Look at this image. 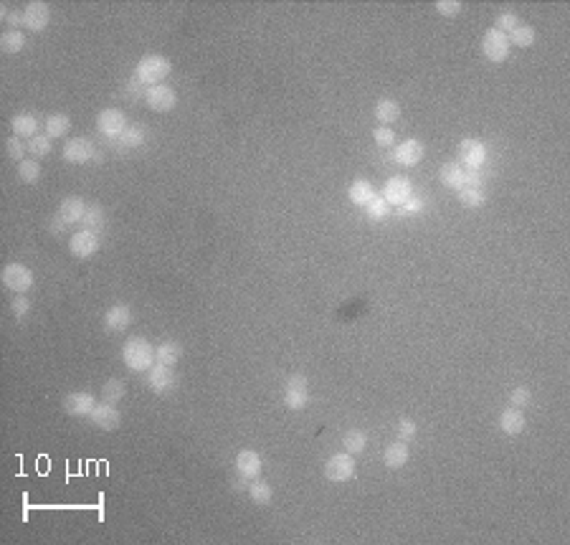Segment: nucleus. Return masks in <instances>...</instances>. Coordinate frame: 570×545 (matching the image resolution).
Wrapping results in <instances>:
<instances>
[{"mask_svg": "<svg viewBox=\"0 0 570 545\" xmlns=\"http://www.w3.org/2000/svg\"><path fill=\"white\" fill-rule=\"evenodd\" d=\"M84 229L89 231H97V233H102L107 226V213L102 206H97V203H89L86 206V213H84V221H82Z\"/></svg>", "mask_w": 570, "mask_h": 545, "instance_id": "nucleus-29", "label": "nucleus"}, {"mask_svg": "<svg viewBox=\"0 0 570 545\" xmlns=\"http://www.w3.org/2000/svg\"><path fill=\"white\" fill-rule=\"evenodd\" d=\"M89 421L97 429H102V431H117L119 424H122V413H119V408L114 404L102 401V404L94 406V411L89 413Z\"/></svg>", "mask_w": 570, "mask_h": 545, "instance_id": "nucleus-14", "label": "nucleus"}, {"mask_svg": "<svg viewBox=\"0 0 570 545\" xmlns=\"http://www.w3.org/2000/svg\"><path fill=\"white\" fill-rule=\"evenodd\" d=\"M373 140H376L378 147H383V150H388V147L396 145V132L390 130V127L380 125L378 130H373Z\"/></svg>", "mask_w": 570, "mask_h": 545, "instance_id": "nucleus-43", "label": "nucleus"}, {"mask_svg": "<svg viewBox=\"0 0 570 545\" xmlns=\"http://www.w3.org/2000/svg\"><path fill=\"white\" fill-rule=\"evenodd\" d=\"M393 160L401 165V168H416L418 162L424 160V142L421 140H403L401 145L393 147Z\"/></svg>", "mask_w": 570, "mask_h": 545, "instance_id": "nucleus-15", "label": "nucleus"}, {"mask_svg": "<svg viewBox=\"0 0 570 545\" xmlns=\"http://www.w3.org/2000/svg\"><path fill=\"white\" fill-rule=\"evenodd\" d=\"M170 71H173L170 59L162 56V54H147V56H142L137 61L134 77H137L145 86H157V84H165V79L170 77Z\"/></svg>", "mask_w": 570, "mask_h": 545, "instance_id": "nucleus-2", "label": "nucleus"}, {"mask_svg": "<svg viewBox=\"0 0 570 545\" xmlns=\"http://www.w3.org/2000/svg\"><path fill=\"white\" fill-rule=\"evenodd\" d=\"M408 459H410V452H408V444H406V441H393V444H388L385 454H383V461H385V467L388 469L406 467Z\"/></svg>", "mask_w": 570, "mask_h": 545, "instance_id": "nucleus-26", "label": "nucleus"}, {"mask_svg": "<svg viewBox=\"0 0 570 545\" xmlns=\"http://www.w3.org/2000/svg\"><path fill=\"white\" fill-rule=\"evenodd\" d=\"M509 38V46H517V49H530L532 43H535V29H530V26H517L512 33H507Z\"/></svg>", "mask_w": 570, "mask_h": 545, "instance_id": "nucleus-37", "label": "nucleus"}, {"mask_svg": "<svg viewBox=\"0 0 570 545\" xmlns=\"http://www.w3.org/2000/svg\"><path fill=\"white\" fill-rule=\"evenodd\" d=\"M466 173H469V170H466L461 162H444V165L438 168V181H441L444 188L459 193L461 188H466Z\"/></svg>", "mask_w": 570, "mask_h": 545, "instance_id": "nucleus-20", "label": "nucleus"}, {"mask_svg": "<svg viewBox=\"0 0 570 545\" xmlns=\"http://www.w3.org/2000/svg\"><path fill=\"white\" fill-rule=\"evenodd\" d=\"M264 469V459L254 449H241L236 454V472L241 479H256Z\"/></svg>", "mask_w": 570, "mask_h": 545, "instance_id": "nucleus-19", "label": "nucleus"}, {"mask_svg": "<svg viewBox=\"0 0 570 545\" xmlns=\"http://www.w3.org/2000/svg\"><path fill=\"white\" fill-rule=\"evenodd\" d=\"M63 160L74 162V165H82V162H89L97 158V147L89 137H71L66 145H63Z\"/></svg>", "mask_w": 570, "mask_h": 545, "instance_id": "nucleus-13", "label": "nucleus"}, {"mask_svg": "<svg viewBox=\"0 0 570 545\" xmlns=\"http://www.w3.org/2000/svg\"><path fill=\"white\" fill-rule=\"evenodd\" d=\"M348 198L353 206H360V208H365L373 198H376V188H373V183L365 181V178H357V181L350 183L348 188Z\"/></svg>", "mask_w": 570, "mask_h": 545, "instance_id": "nucleus-23", "label": "nucleus"}, {"mask_svg": "<svg viewBox=\"0 0 570 545\" xmlns=\"http://www.w3.org/2000/svg\"><path fill=\"white\" fill-rule=\"evenodd\" d=\"M433 8H436V13L444 15V18H456V15L461 13V8H464V6H461L459 0H438Z\"/></svg>", "mask_w": 570, "mask_h": 545, "instance_id": "nucleus-45", "label": "nucleus"}, {"mask_svg": "<svg viewBox=\"0 0 570 545\" xmlns=\"http://www.w3.org/2000/svg\"><path fill=\"white\" fill-rule=\"evenodd\" d=\"M0 279H3V287L15 294H26L33 287V272L26 264H18V261H10V264L3 266Z\"/></svg>", "mask_w": 570, "mask_h": 545, "instance_id": "nucleus-4", "label": "nucleus"}, {"mask_svg": "<svg viewBox=\"0 0 570 545\" xmlns=\"http://www.w3.org/2000/svg\"><path fill=\"white\" fill-rule=\"evenodd\" d=\"M183 355V345L178 340H165L155 348V363H162V365H170L173 368Z\"/></svg>", "mask_w": 570, "mask_h": 545, "instance_id": "nucleus-27", "label": "nucleus"}, {"mask_svg": "<svg viewBox=\"0 0 570 545\" xmlns=\"http://www.w3.org/2000/svg\"><path fill=\"white\" fill-rule=\"evenodd\" d=\"M416 433H418V427H416V421H413V419H401V421H398V427H396L398 441L410 444V441L416 439Z\"/></svg>", "mask_w": 570, "mask_h": 545, "instance_id": "nucleus-41", "label": "nucleus"}, {"mask_svg": "<svg viewBox=\"0 0 570 545\" xmlns=\"http://www.w3.org/2000/svg\"><path fill=\"white\" fill-rule=\"evenodd\" d=\"M99 246H102V238H99L97 231L89 229H79L69 238V252L77 259H91L99 252Z\"/></svg>", "mask_w": 570, "mask_h": 545, "instance_id": "nucleus-7", "label": "nucleus"}, {"mask_svg": "<svg viewBox=\"0 0 570 545\" xmlns=\"http://www.w3.org/2000/svg\"><path fill=\"white\" fill-rule=\"evenodd\" d=\"M10 127H13L15 137H23V140H33L38 135V119L31 112H21L10 119Z\"/></svg>", "mask_w": 570, "mask_h": 545, "instance_id": "nucleus-25", "label": "nucleus"}, {"mask_svg": "<svg viewBox=\"0 0 570 545\" xmlns=\"http://www.w3.org/2000/svg\"><path fill=\"white\" fill-rule=\"evenodd\" d=\"M376 117L380 125L390 127L398 117H401V105H398L396 99H380V102L376 105Z\"/></svg>", "mask_w": 570, "mask_h": 545, "instance_id": "nucleus-30", "label": "nucleus"}, {"mask_svg": "<svg viewBox=\"0 0 570 545\" xmlns=\"http://www.w3.org/2000/svg\"><path fill=\"white\" fill-rule=\"evenodd\" d=\"M63 411L69 413V416H77V419H82V416H89L91 411H94V406H97V399L91 396L89 391H71L63 396Z\"/></svg>", "mask_w": 570, "mask_h": 545, "instance_id": "nucleus-17", "label": "nucleus"}, {"mask_svg": "<svg viewBox=\"0 0 570 545\" xmlns=\"http://www.w3.org/2000/svg\"><path fill=\"white\" fill-rule=\"evenodd\" d=\"M28 153L33 155L36 160L49 158V155L54 153V140H51L49 135H36L33 140H28Z\"/></svg>", "mask_w": 570, "mask_h": 545, "instance_id": "nucleus-36", "label": "nucleus"}, {"mask_svg": "<svg viewBox=\"0 0 570 545\" xmlns=\"http://www.w3.org/2000/svg\"><path fill=\"white\" fill-rule=\"evenodd\" d=\"M482 51L492 63H504L509 59V38L497 29H489L482 38Z\"/></svg>", "mask_w": 570, "mask_h": 545, "instance_id": "nucleus-6", "label": "nucleus"}, {"mask_svg": "<svg viewBox=\"0 0 570 545\" xmlns=\"http://www.w3.org/2000/svg\"><path fill=\"white\" fill-rule=\"evenodd\" d=\"M43 130H46V135H49L51 140H56V137H63V135L71 130L69 114H63V112L49 114V117H46V122H43Z\"/></svg>", "mask_w": 570, "mask_h": 545, "instance_id": "nucleus-28", "label": "nucleus"}, {"mask_svg": "<svg viewBox=\"0 0 570 545\" xmlns=\"http://www.w3.org/2000/svg\"><path fill=\"white\" fill-rule=\"evenodd\" d=\"M18 178H21V183H28V185L38 183V178H41V165H38V160H36V158H26L23 162H18Z\"/></svg>", "mask_w": 570, "mask_h": 545, "instance_id": "nucleus-38", "label": "nucleus"}, {"mask_svg": "<svg viewBox=\"0 0 570 545\" xmlns=\"http://www.w3.org/2000/svg\"><path fill=\"white\" fill-rule=\"evenodd\" d=\"M23 46H26V33H23V31L8 29L6 33L0 36V49H3V54H18V51H23Z\"/></svg>", "mask_w": 570, "mask_h": 545, "instance_id": "nucleus-33", "label": "nucleus"}, {"mask_svg": "<svg viewBox=\"0 0 570 545\" xmlns=\"http://www.w3.org/2000/svg\"><path fill=\"white\" fill-rule=\"evenodd\" d=\"M309 401H312V396H309L307 376L292 373L284 383V406L289 411H305L307 406H309Z\"/></svg>", "mask_w": 570, "mask_h": 545, "instance_id": "nucleus-3", "label": "nucleus"}, {"mask_svg": "<svg viewBox=\"0 0 570 545\" xmlns=\"http://www.w3.org/2000/svg\"><path fill=\"white\" fill-rule=\"evenodd\" d=\"M6 150H8V158L15 162H23L26 160V153H28V145L23 142V137H8L6 140Z\"/></svg>", "mask_w": 570, "mask_h": 545, "instance_id": "nucleus-40", "label": "nucleus"}, {"mask_svg": "<svg viewBox=\"0 0 570 545\" xmlns=\"http://www.w3.org/2000/svg\"><path fill=\"white\" fill-rule=\"evenodd\" d=\"M21 13H23V29L33 31V33L46 31V26H49V21H51L49 3H41V0H31Z\"/></svg>", "mask_w": 570, "mask_h": 545, "instance_id": "nucleus-11", "label": "nucleus"}, {"mask_svg": "<svg viewBox=\"0 0 570 545\" xmlns=\"http://www.w3.org/2000/svg\"><path fill=\"white\" fill-rule=\"evenodd\" d=\"M530 401H532V393L525 385H517L509 391V406H515V408H525V406H530Z\"/></svg>", "mask_w": 570, "mask_h": 545, "instance_id": "nucleus-44", "label": "nucleus"}, {"mask_svg": "<svg viewBox=\"0 0 570 545\" xmlns=\"http://www.w3.org/2000/svg\"><path fill=\"white\" fill-rule=\"evenodd\" d=\"M390 208H393V206H390V203L385 201V198H383V196H376L373 201L368 203V206H365V213H368L370 221H383V218H388V216H390Z\"/></svg>", "mask_w": 570, "mask_h": 545, "instance_id": "nucleus-39", "label": "nucleus"}, {"mask_svg": "<svg viewBox=\"0 0 570 545\" xmlns=\"http://www.w3.org/2000/svg\"><path fill=\"white\" fill-rule=\"evenodd\" d=\"M145 105L150 107L153 112H173L175 105H178V94H175L173 86H167V84L147 86Z\"/></svg>", "mask_w": 570, "mask_h": 545, "instance_id": "nucleus-9", "label": "nucleus"}, {"mask_svg": "<svg viewBox=\"0 0 570 545\" xmlns=\"http://www.w3.org/2000/svg\"><path fill=\"white\" fill-rule=\"evenodd\" d=\"M342 447H345V452L353 456L362 454L365 447H368V436H365V431H360V429H350V431L342 436Z\"/></svg>", "mask_w": 570, "mask_h": 545, "instance_id": "nucleus-31", "label": "nucleus"}, {"mask_svg": "<svg viewBox=\"0 0 570 545\" xmlns=\"http://www.w3.org/2000/svg\"><path fill=\"white\" fill-rule=\"evenodd\" d=\"M125 393H127V385L125 381H119V378H109V381H105V385H102V401H107V404L117 406L119 401L125 399Z\"/></svg>", "mask_w": 570, "mask_h": 545, "instance_id": "nucleus-32", "label": "nucleus"}, {"mask_svg": "<svg viewBox=\"0 0 570 545\" xmlns=\"http://www.w3.org/2000/svg\"><path fill=\"white\" fill-rule=\"evenodd\" d=\"M97 130L102 137H107V140H117L119 135L127 130V117L122 109H105V112H99L97 117Z\"/></svg>", "mask_w": 570, "mask_h": 545, "instance_id": "nucleus-12", "label": "nucleus"}, {"mask_svg": "<svg viewBox=\"0 0 570 545\" xmlns=\"http://www.w3.org/2000/svg\"><path fill=\"white\" fill-rule=\"evenodd\" d=\"M0 15L8 21V26H10V31H18V26H23V13H10L8 8H3L0 10Z\"/></svg>", "mask_w": 570, "mask_h": 545, "instance_id": "nucleus-49", "label": "nucleus"}, {"mask_svg": "<svg viewBox=\"0 0 570 545\" xmlns=\"http://www.w3.org/2000/svg\"><path fill=\"white\" fill-rule=\"evenodd\" d=\"M459 162L466 170H482L487 162V145L482 140H472L466 137L459 145Z\"/></svg>", "mask_w": 570, "mask_h": 545, "instance_id": "nucleus-10", "label": "nucleus"}, {"mask_svg": "<svg viewBox=\"0 0 570 545\" xmlns=\"http://www.w3.org/2000/svg\"><path fill=\"white\" fill-rule=\"evenodd\" d=\"M10 309H13L15 320H26L28 312H31V302H28L26 294H15L13 302H10Z\"/></svg>", "mask_w": 570, "mask_h": 545, "instance_id": "nucleus-46", "label": "nucleus"}, {"mask_svg": "<svg viewBox=\"0 0 570 545\" xmlns=\"http://www.w3.org/2000/svg\"><path fill=\"white\" fill-rule=\"evenodd\" d=\"M325 477L330 482H348L355 477V459L348 452L332 454L325 464Z\"/></svg>", "mask_w": 570, "mask_h": 545, "instance_id": "nucleus-8", "label": "nucleus"}, {"mask_svg": "<svg viewBox=\"0 0 570 545\" xmlns=\"http://www.w3.org/2000/svg\"><path fill=\"white\" fill-rule=\"evenodd\" d=\"M459 203L469 210L482 208V206L487 203V193H484V188H461L459 190Z\"/></svg>", "mask_w": 570, "mask_h": 545, "instance_id": "nucleus-35", "label": "nucleus"}, {"mask_svg": "<svg viewBox=\"0 0 570 545\" xmlns=\"http://www.w3.org/2000/svg\"><path fill=\"white\" fill-rule=\"evenodd\" d=\"M145 383L147 388L153 393H157V396H167V393L175 388V383H178V376H175V371L170 365L155 363L153 368L145 373Z\"/></svg>", "mask_w": 570, "mask_h": 545, "instance_id": "nucleus-5", "label": "nucleus"}, {"mask_svg": "<svg viewBox=\"0 0 570 545\" xmlns=\"http://www.w3.org/2000/svg\"><path fill=\"white\" fill-rule=\"evenodd\" d=\"M413 196V185H410L408 178H403V175H393V178H388L385 181V185H383V198L390 203V206H401V203H406L408 198Z\"/></svg>", "mask_w": 570, "mask_h": 545, "instance_id": "nucleus-18", "label": "nucleus"}, {"mask_svg": "<svg viewBox=\"0 0 570 545\" xmlns=\"http://www.w3.org/2000/svg\"><path fill=\"white\" fill-rule=\"evenodd\" d=\"M525 427H527V419H525V413H522V408H515V406H507V408L502 411V416H500V429H502V433H507V436H517V433L525 431Z\"/></svg>", "mask_w": 570, "mask_h": 545, "instance_id": "nucleus-22", "label": "nucleus"}, {"mask_svg": "<svg viewBox=\"0 0 570 545\" xmlns=\"http://www.w3.org/2000/svg\"><path fill=\"white\" fill-rule=\"evenodd\" d=\"M122 363L134 373H147L155 365V348L147 337H130L122 345Z\"/></svg>", "mask_w": 570, "mask_h": 545, "instance_id": "nucleus-1", "label": "nucleus"}, {"mask_svg": "<svg viewBox=\"0 0 570 545\" xmlns=\"http://www.w3.org/2000/svg\"><path fill=\"white\" fill-rule=\"evenodd\" d=\"M249 497L256 505H269V502H272V497H274V489H272V484L264 482V479H251Z\"/></svg>", "mask_w": 570, "mask_h": 545, "instance_id": "nucleus-34", "label": "nucleus"}, {"mask_svg": "<svg viewBox=\"0 0 570 545\" xmlns=\"http://www.w3.org/2000/svg\"><path fill=\"white\" fill-rule=\"evenodd\" d=\"M122 150H134V147H142L147 142V127L142 125H127V130L119 135L117 140H111Z\"/></svg>", "mask_w": 570, "mask_h": 545, "instance_id": "nucleus-24", "label": "nucleus"}, {"mask_svg": "<svg viewBox=\"0 0 570 545\" xmlns=\"http://www.w3.org/2000/svg\"><path fill=\"white\" fill-rule=\"evenodd\" d=\"M421 210H424V201L416 196H410L408 201L398 206V216H418Z\"/></svg>", "mask_w": 570, "mask_h": 545, "instance_id": "nucleus-47", "label": "nucleus"}, {"mask_svg": "<svg viewBox=\"0 0 570 545\" xmlns=\"http://www.w3.org/2000/svg\"><path fill=\"white\" fill-rule=\"evenodd\" d=\"M520 26V18H517L512 10H504V13L497 15V21H494V29L502 31V33H512V31Z\"/></svg>", "mask_w": 570, "mask_h": 545, "instance_id": "nucleus-42", "label": "nucleus"}, {"mask_svg": "<svg viewBox=\"0 0 570 545\" xmlns=\"http://www.w3.org/2000/svg\"><path fill=\"white\" fill-rule=\"evenodd\" d=\"M86 206H89V203H84V198H79V196H69V198H63V201L59 203V213H56V216L61 218L63 224L77 226V224H82V221H84V213H86Z\"/></svg>", "mask_w": 570, "mask_h": 545, "instance_id": "nucleus-21", "label": "nucleus"}, {"mask_svg": "<svg viewBox=\"0 0 570 545\" xmlns=\"http://www.w3.org/2000/svg\"><path fill=\"white\" fill-rule=\"evenodd\" d=\"M145 91H147V86L142 84V82H139L137 77H132L130 79V82H127L125 84V89H122V94H125L127 99H145Z\"/></svg>", "mask_w": 570, "mask_h": 545, "instance_id": "nucleus-48", "label": "nucleus"}, {"mask_svg": "<svg viewBox=\"0 0 570 545\" xmlns=\"http://www.w3.org/2000/svg\"><path fill=\"white\" fill-rule=\"evenodd\" d=\"M132 325V309L127 305H111L109 309L102 317V328L109 335H117V332H125L127 328Z\"/></svg>", "mask_w": 570, "mask_h": 545, "instance_id": "nucleus-16", "label": "nucleus"}]
</instances>
